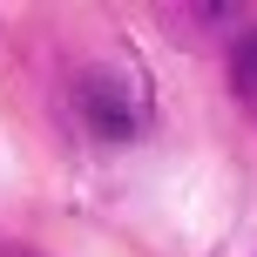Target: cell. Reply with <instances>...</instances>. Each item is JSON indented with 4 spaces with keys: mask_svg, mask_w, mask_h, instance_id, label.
Segmentation results:
<instances>
[{
    "mask_svg": "<svg viewBox=\"0 0 257 257\" xmlns=\"http://www.w3.org/2000/svg\"><path fill=\"white\" fill-rule=\"evenodd\" d=\"M81 102H88V122L102 128V136H136V122H142V108H136V95L128 88H108L102 75H88V88H81Z\"/></svg>",
    "mask_w": 257,
    "mask_h": 257,
    "instance_id": "6da1fadb",
    "label": "cell"
},
{
    "mask_svg": "<svg viewBox=\"0 0 257 257\" xmlns=\"http://www.w3.org/2000/svg\"><path fill=\"white\" fill-rule=\"evenodd\" d=\"M0 257H34V250H21V244H0Z\"/></svg>",
    "mask_w": 257,
    "mask_h": 257,
    "instance_id": "7a4b0ae2",
    "label": "cell"
}]
</instances>
